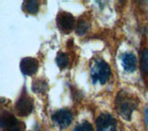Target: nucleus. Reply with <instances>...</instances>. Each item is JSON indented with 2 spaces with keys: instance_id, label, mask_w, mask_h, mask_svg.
<instances>
[{
  "instance_id": "nucleus-7",
  "label": "nucleus",
  "mask_w": 148,
  "mask_h": 131,
  "mask_svg": "<svg viewBox=\"0 0 148 131\" xmlns=\"http://www.w3.org/2000/svg\"><path fill=\"white\" fill-rule=\"evenodd\" d=\"M21 71L25 76H32L34 75L39 68L38 60L34 57H25L21 61Z\"/></svg>"
},
{
  "instance_id": "nucleus-15",
  "label": "nucleus",
  "mask_w": 148,
  "mask_h": 131,
  "mask_svg": "<svg viewBox=\"0 0 148 131\" xmlns=\"http://www.w3.org/2000/svg\"><path fill=\"white\" fill-rule=\"evenodd\" d=\"M73 131H95L92 126L88 122H82L77 125Z\"/></svg>"
},
{
  "instance_id": "nucleus-4",
  "label": "nucleus",
  "mask_w": 148,
  "mask_h": 131,
  "mask_svg": "<svg viewBox=\"0 0 148 131\" xmlns=\"http://www.w3.org/2000/svg\"><path fill=\"white\" fill-rule=\"evenodd\" d=\"M52 120L59 128H66L72 123V112L69 109H60L52 115Z\"/></svg>"
},
{
  "instance_id": "nucleus-5",
  "label": "nucleus",
  "mask_w": 148,
  "mask_h": 131,
  "mask_svg": "<svg viewBox=\"0 0 148 131\" xmlns=\"http://www.w3.org/2000/svg\"><path fill=\"white\" fill-rule=\"evenodd\" d=\"M75 20L74 17L69 12H61L57 18V25L58 29L64 33H69L74 29Z\"/></svg>"
},
{
  "instance_id": "nucleus-8",
  "label": "nucleus",
  "mask_w": 148,
  "mask_h": 131,
  "mask_svg": "<svg viewBox=\"0 0 148 131\" xmlns=\"http://www.w3.org/2000/svg\"><path fill=\"white\" fill-rule=\"evenodd\" d=\"M122 67L125 71L127 72H134L137 67V59L136 57L132 53H124L120 57Z\"/></svg>"
},
{
  "instance_id": "nucleus-11",
  "label": "nucleus",
  "mask_w": 148,
  "mask_h": 131,
  "mask_svg": "<svg viewBox=\"0 0 148 131\" xmlns=\"http://www.w3.org/2000/svg\"><path fill=\"white\" fill-rule=\"evenodd\" d=\"M47 90V83L43 79H36L32 83V91L37 93H44Z\"/></svg>"
},
{
  "instance_id": "nucleus-6",
  "label": "nucleus",
  "mask_w": 148,
  "mask_h": 131,
  "mask_svg": "<svg viewBox=\"0 0 148 131\" xmlns=\"http://www.w3.org/2000/svg\"><path fill=\"white\" fill-rule=\"evenodd\" d=\"M15 108L18 115L27 116L32 112V109H34V102H32V98H30L27 94H23L17 101Z\"/></svg>"
},
{
  "instance_id": "nucleus-3",
  "label": "nucleus",
  "mask_w": 148,
  "mask_h": 131,
  "mask_svg": "<svg viewBox=\"0 0 148 131\" xmlns=\"http://www.w3.org/2000/svg\"><path fill=\"white\" fill-rule=\"evenodd\" d=\"M97 131H117L118 123L109 114H102L95 120Z\"/></svg>"
},
{
  "instance_id": "nucleus-14",
  "label": "nucleus",
  "mask_w": 148,
  "mask_h": 131,
  "mask_svg": "<svg viewBox=\"0 0 148 131\" xmlns=\"http://www.w3.org/2000/svg\"><path fill=\"white\" fill-rule=\"evenodd\" d=\"M141 69L142 72L148 75V49H143L141 57Z\"/></svg>"
},
{
  "instance_id": "nucleus-2",
  "label": "nucleus",
  "mask_w": 148,
  "mask_h": 131,
  "mask_svg": "<svg viewBox=\"0 0 148 131\" xmlns=\"http://www.w3.org/2000/svg\"><path fill=\"white\" fill-rule=\"evenodd\" d=\"M90 75L92 83H100L101 85H104L111 76V68L104 60L97 59L92 65Z\"/></svg>"
},
{
  "instance_id": "nucleus-16",
  "label": "nucleus",
  "mask_w": 148,
  "mask_h": 131,
  "mask_svg": "<svg viewBox=\"0 0 148 131\" xmlns=\"http://www.w3.org/2000/svg\"><path fill=\"white\" fill-rule=\"evenodd\" d=\"M3 131H21V127L20 126H18V127L9 128V129H6V130H3Z\"/></svg>"
},
{
  "instance_id": "nucleus-13",
  "label": "nucleus",
  "mask_w": 148,
  "mask_h": 131,
  "mask_svg": "<svg viewBox=\"0 0 148 131\" xmlns=\"http://www.w3.org/2000/svg\"><path fill=\"white\" fill-rule=\"evenodd\" d=\"M89 29V22L85 20H80L75 27V31L78 35H82Z\"/></svg>"
},
{
  "instance_id": "nucleus-17",
  "label": "nucleus",
  "mask_w": 148,
  "mask_h": 131,
  "mask_svg": "<svg viewBox=\"0 0 148 131\" xmlns=\"http://www.w3.org/2000/svg\"><path fill=\"white\" fill-rule=\"evenodd\" d=\"M145 123L148 127V107H146L145 112Z\"/></svg>"
},
{
  "instance_id": "nucleus-12",
  "label": "nucleus",
  "mask_w": 148,
  "mask_h": 131,
  "mask_svg": "<svg viewBox=\"0 0 148 131\" xmlns=\"http://www.w3.org/2000/svg\"><path fill=\"white\" fill-rule=\"evenodd\" d=\"M56 63L58 67L61 69H64L68 67L69 65V57L66 53H58L57 57H56Z\"/></svg>"
},
{
  "instance_id": "nucleus-9",
  "label": "nucleus",
  "mask_w": 148,
  "mask_h": 131,
  "mask_svg": "<svg viewBox=\"0 0 148 131\" xmlns=\"http://www.w3.org/2000/svg\"><path fill=\"white\" fill-rule=\"evenodd\" d=\"M0 125L3 130L9 129L12 128H15L20 126L18 119L15 117V115H13L9 113H3L1 115V120H0Z\"/></svg>"
},
{
  "instance_id": "nucleus-10",
  "label": "nucleus",
  "mask_w": 148,
  "mask_h": 131,
  "mask_svg": "<svg viewBox=\"0 0 148 131\" xmlns=\"http://www.w3.org/2000/svg\"><path fill=\"white\" fill-rule=\"evenodd\" d=\"M24 7L28 13L36 14L39 10L40 3L39 1H35V0H28V1L24 2Z\"/></svg>"
},
{
  "instance_id": "nucleus-1",
  "label": "nucleus",
  "mask_w": 148,
  "mask_h": 131,
  "mask_svg": "<svg viewBox=\"0 0 148 131\" xmlns=\"http://www.w3.org/2000/svg\"><path fill=\"white\" fill-rule=\"evenodd\" d=\"M137 106L138 100L132 94L125 91L118 92L115 99V108L120 117L125 120H130Z\"/></svg>"
}]
</instances>
